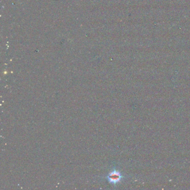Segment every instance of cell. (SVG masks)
Listing matches in <instances>:
<instances>
[{
  "instance_id": "1",
  "label": "cell",
  "mask_w": 190,
  "mask_h": 190,
  "mask_svg": "<svg viewBox=\"0 0 190 190\" xmlns=\"http://www.w3.org/2000/svg\"><path fill=\"white\" fill-rule=\"evenodd\" d=\"M107 178L110 183L115 185L120 182L123 180V176L119 171H117V170H114L108 175Z\"/></svg>"
}]
</instances>
